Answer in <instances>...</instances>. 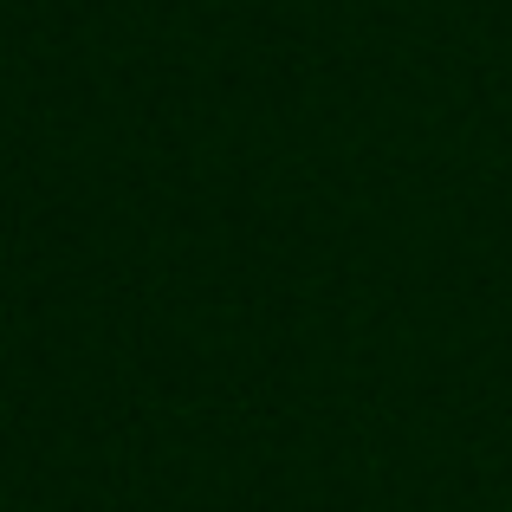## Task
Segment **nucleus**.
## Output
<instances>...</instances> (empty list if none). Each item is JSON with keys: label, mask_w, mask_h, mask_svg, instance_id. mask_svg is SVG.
<instances>
[]
</instances>
